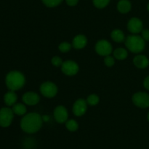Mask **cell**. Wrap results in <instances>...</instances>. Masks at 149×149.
<instances>
[{
	"instance_id": "obj_16",
	"label": "cell",
	"mask_w": 149,
	"mask_h": 149,
	"mask_svg": "<svg viewBox=\"0 0 149 149\" xmlns=\"http://www.w3.org/2000/svg\"><path fill=\"white\" fill-rule=\"evenodd\" d=\"M17 99V96L16 93L13 91H10L5 93L4 96V101L7 106H13L16 103Z\"/></svg>"
},
{
	"instance_id": "obj_3",
	"label": "cell",
	"mask_w": 149,
	"mask_h": 149,
	"mask_svg": "<svg viewBox=\"0 0 149 149\" xmlns=\"http://www.w3.org/2000/svg\"><path fill=\"white\" fill-rule=\"evenodd\" d=\"M125 46L128 51L134 53H139L145 48V40L142 37L137 34L129 35L125 39Z\"/></svg>"
},
{
	"instance_id": "obj_26",
	"label": "cell",
	"mask_w": 149,
	"mask_h": 149,
	"mask_svg": "<svg viewBox=\"0 0 149 149\" xmlns=\"http://www.w3.org/2000/svg\"><path fill=\"white\" fill-rule=\"evenodd\" d=\"M51 63H52V64L53 66H55V67H61L63 64V59L61 58L60 56H54L53 58L51 59Z\"/></svg>"
},
{
	"instance_id": "obj_21",
	"label": "cell",
	"mask_w": 149,
	"mask_h": 149,
	"mask_svg": "<svg viewBox=\"0 0 149 149\" xmlns=\"http://www.w3.org/2000/svg\"><path fill=\"white\" fill-rule=\"evenodd\" d=\"M86 101L87 102V105H91V106H95L100 102V98L97 94L93 93V94H90V96H88Z\"/></svg>"
},
{
	"instance_id": "obj_15",
	"label": "cell",
	"mask_w": 149,
	"mask_h": 149,
	"mask_svg": "<svg viewBox=\"0 0 149 149\" xmlns=\"http://www.w3.org/2000/svg\"><path fill=\"white\" fill-rule=\"evenodd\" d=\"M132 5L129 0H120L117 4V10L119 13L125 14L130 11Z\"/></svg>"
},
{
	"instance_id": "obj_5",
	"label": "cell",
	"mask_w": 149,
	"mask_h": 149,
	"mask_svg": "<svg viewBox=\"0 0 149 149\" xmlns=\"http://www.w3.org/2000/svg\"><path fill=\"white\" fill-rule=\"evenodd\" d=\"M95 50L98 55L104 57L109 56L113 51L111 44L106 39H100L97 41L95 44Z\"/></svg>"
},
{
	"instance_id": "obj_28",
	"label": "cell",
	"mask_w": 149,
	"mask_h": 149,
	"mask_svg": "<svg viewBox=\"0 0 149 149\" xmlns=\"http://www.w3.org/2000/svg\"><path fill=\"white\" fill-rule=\"evenodd\" d=\"M65 2L68 6L71 7H74L77 5L79 2V0H65Z\"/></svg>"
},
{
	"instance_id": "obj_25",
	"label": "cell",
	"mask_w": 149,
	"mask_h": 149,
	"mask_svg": "<svg viewBox=\"0 0 149 149\" xmlns=\"http://www.w3.org/2000/svg\"><path fill=\"white\" fill-rule=\"evenodd\" d=\"M104 64L106 67H111L115 64V58L113 56H111L110 55L107 56L104 58Z\"/></svg>"
},
{
	"instance_id": "obj_14",
	"label": "cell",
	"mask_w": 149,
	"mask_h": 149,
	"mask_svg": "<svg viewBox=\"0 0 149 149\" xmlns=\"http://www.w3.org/2000/svg\"><path fill=\"white\" fill-rule=\"evenodd\" d=\"M133 63L139 69H145L149 65V60L146 56L138 55L134 58Z\"/></svg>"
},
{
	"instance_id": "obj_29",
	"label": "cell",
	"mask_w": 149,
	"mask_h": 149,
	"mask_svg": "<svg viewBox=\"0 0 149 149\" xmlns=\"http://www.w3.org/2000/svg\"><path fill=\"white\" fill-rule=\"evenodd\" d=\"M143 86L147 90L149 91V75L145 78L143 81Z\"/></svg>"
},
{
	"instance_id": "obj_8",
	"label": "cell",
	"mask_w": 149,
	"mask_h": 149,
	"mask_svg": "<svg viewBox=\"0 0 149 149\" xmlns=\"http://www.w3.org/2000/svg\"><path fill=\"white\" fill-rule=\"evenodd\" d=\"M14 118L13 110L8 108H3L0 110V126L7 127L11 124Z\"/></svg>"
},
{
	"instance_id": "obj_13",
	"label": "cell",
	"mask_w": 149,
	"mask_h": 149,
	"mask_svg": "<svg viewBox=\"0 0 149 149\" xmlns=\"http://www.w3.org/2000/svg\"><path fill=\"white\" fill-rule=\"evenodd\" d=\"M87 44V38L83 34H78L73 39L72 47L77 50L84 48Z\"/></svg>"
},
{
	"instance_id": "obj_6",
	"label": "cell",
	"mask_w": 149,
	"mask_h": 149,
	"mask_svg": "<svg viewBox=\"0 0 149 149\" xmlns=\"http://www.w3.org/2000/svg\"><path fill=\"white\" fill-rule=\"evenodd\" d=\"M132 100L134 105L138 108H147L149 107V94L146 92H137L132 96Z\"/></svg>"
},
{
	"instance_id": "obj_11",
	"label": "cell",
	"mask_w": 149,
	"mask_h": 149,
	"mask_svg": "<svg viewBox=\"0 0 149 149\" xmlns=\"http://www.w3.org/2000/svg\"><path fill=\"white\" fill-rule=\"evenodd\" d=\"M22 100H23V103L26 105L33 106V105H36L39 103V102L40 101V97H39V95L36 92L28 91L23 95Z\"/></svg>"
},
{
	"instance_id": "obj_18",
	"label": "cell",
	"mask_w": 149,
	"mask_h": 149,
	"mask_svg": "<svg viewBox=\"0 0 149 149\" xmlns=\"http://www.w3.org/2000/svg\"><path fill=\"white\" fill-rule=\"evenodd\" d=\"M13 110L14 114H16L17 115H25L27 112V108H26V105L23 103H15L13 106Z\"/></svg>"
},
{
	"instance_id": "obj_32",
	"label": "cell",
	"mask_w": 149,
	"mask_h": 149,
	"mask_svg": "<svg viewBox=\"0 0 149 149\" xmlns=\"http://www.w3.org/2000/svg\"><path fill=\"white\" fill-rule=\"evenodd\" d=\"M148 121H149V112H148Z\"/></svg>"
},
{
	"instance_id": "obj_7",
	"label": "cell",
	"mask_w": 149,
	"mask_h": 149,
	"mask_svg": "<svg viewBox=\"0 0 149 149\" xmlns=\"http://www.w3.org/2000/svg\"><path fill=\"white\" fill-rule=\"evenodd\" d=\"M79 67L76 61L68 60L65 61L61 66V71L67 76H74L78 73Z\"/></svg>"
},
{
	"instance_id": "obj_1",
	"label": "cell",
	"mask_w": 149,
	"mask_h": 149,
	"mask_svg": "<svg viewBox=\"0 0 149 149\" xmlns=\"http://www.w3.org/2000/svg\"><path fill=\"white\" fill-rule=\"evenodd\" d=\"M43 124L42 115L36 112H29L23 115L20 121L22 130L28 134H34L37 132Z\"/></svg>"
},
{
	"instance_id": "obj_17",
	"label": "cell",
	"mask_w": 149,
	"mask_h": 149,
	"mask_svg": "<svg viewBox=\"0 0 149 149\" xmlns=\"http://www.w3.org/2000/svg\"><path fill=\"white\" fill-rule=\"evenodd\" d=\"M111 37L114 42L120 43V42H125V36L124 32L120 29H114L112 31L111 33Z\"/></svg>"
},
{
	"instance_id": "obj_22",
	"label": "cell",
	"mask_w": 149,
	"mask_h": 149,
	"mask_svg": "<svg viewBox=\"0 0 149 149\" xmlns=\"http://www.w3.org/2000/svg\"><path fill=\"white\" fill-rule=\"evenodd\" d=\"M43 4L48 7H55L59 5L63 0H42Z\"/></svg>"
},
{
	"instance_id": "obj_24",
	"label": "cell",
	"mask_w": 149,
	"mask_h": 149,
	"mask_svg": "<svg viewBox=\"0 0 149 149\" xmlns=\"http://www.w3.org/2000/svg\"><path fill=\"white\" fill-rule=\"evenodd\" d=\"M72 48V45L70 44L69 42H61V44L58 46V48H59L60 51L62 53H67L70 51Z\"/></svg>"
},
{
	"instance_id": "obj_9",
	"label": "cell",
	"mask_w": 149,
	"mask_h": 149,
	"mask_svg": "<svg viewBox=\"0 0 149 149\" xmlns=\"http://www.w3.org/2000/svg\"><path fill=\"white\" fill-rule=\"evenodd\" d=\"M55 121L59 124H63L68 120V112L66 108L63 105H59L55 108L53 112Z\"/></svg>"
},
{
	"instance_id": "obj_10",
	"label": "cell",
	"mask_w": 149,
	"mask_h": 149,
	"mask_svg": "<svg viewBox=\"0 0 149 149\" xmlns=\"http://www.w3.org/2000/svg\"><path fill=\"white\" fill-rule=\"evenodd\" d=\"M87 110V102L84 99H78L73 105V113L77 116H82L85 114Z\"/></svg>"
},
{
	"instance_id": "obj_31",
	"label": "cell",
	"mask_w": 149,
	"mask_h": 149,
	"mask_svg": "<svg viewBox=\"0 0 149 149\" xmlns=\"http://www.w3.org/2000/svg\"><path fill=\"white\" fill-rule=\"evenodd\" d=\"M147 9H148V11H149V3H148V6H147Z\"/></svg>"
},
{
	"instance_id": "obj_27",
	"label": "cell",
	"mask_w": 149,
	"mask_h": 149,
	"mask_svg": "<svg viewBox=\"0 0 149 149\" xmlns=\"http://www.w3.org/2000/svg\"><path fill=\"white\" fill-rule=\"evenodd\" d=\"M142 37L145 41H149V30L148 29H143Z\"/></svg>"
},
{
	"instance_id": "obj_2",
	"label": "cell",
	"mask_w": 149,
	"mask_h": 149,
	"mask_svg": "<svg viewBox=\"0 0 149 149\" xmlns=\"http://www.w3.org/2000/svg\"><path fill=\"white\" fill-rule=\"evenodd\" d=\"M6 85L10 91L19 90L24 86L26 78L24 74L19 71H11L6 76Z\"/></svg>"
},
{
	"instance_id": "obj_12",
	"label": "cell",
	"mask_w": 149,
	"mask_h": 149,
	"mask_svg": "<svg viewBox=\"0 0 149 149\" xmlns=\"http://www.w3.org/2000/svg\"><path fill=\"white\" fill-rule=\"evenodd\" d=\"M143 23L138 18H132L127 23V29L133 34H138L143 31Z\"/></svg>"
},
{
	"instance_id": "obj_23",
	"label": "cell",
	"mask_w": 149,
	"mask_h": 149,
	"mask_svg": "<svg viewBox=\"0 0 149 149\" xmlns=\"http://www.w3.org/2000/svg\"><path fill=\"white\" fill-rule=\"evenodd\" d=\"M95 7L98 9H103L109 4L110 0H93Z\"/></svg>"
},
{
	"instance_id": "obj_4",
	"label": "cell",
	"mask_w": 149,
	"mask_h": 149,
	"mask_svg": "<svg viewBox=\"0 0 149 149\" xmlns=\"http://www.w3.org/2000/svg\"><path fill=\"white\" fill-rule=\"evenodd\" d=\"M42 96L46 98H53L58 93V87L54 83L46 81L42 83L39 88Z\"/></svg>"
},
{
	"instance_id": "obj_19",
	"label": "cell",
	"mask_w": 149,
	"mask_h": 149,
	"mask_svg": "<svg viewBox=\"0 0 149 149\" xmlns=\"http://www.w3.org/2000/svg\"><path fill=\"white\" fill-rule=\"evenodd\" d=\"M113 57L117 60H125L128 56V52L125 48H119L114 50L113 52Z\"/></svg>"
},
{
	"instance_id": "obj_30",
	"label": "cell",
	"mask_w": 149,
	"mask_h": 149,
	"mask_svg": "<svg viewBox=\"0 0 149 149\" xmlns=\"http://www.w3.org/2000/svg\"><path fill=\"white\" fill-rule=\"evenodd\" d=\"M42 117V120H43V122H45V121H48L49 120V115H45Z\"/></svg>"
},
{
	"instance_id": "obj_20",
	"label": "cell",
	"mask_w": 149,
	"mask_h": 149,
	"mask_svg": "<svg viewBox=\"0 0 149 149\" xmlns=\"http://www.w3.org/2000/svg\"><path fill=\"white\" fill-rule=\"evenodd\" d=\"M65 124V127L69 131H76L79 129V124L74 119H68Z\"/></svg>"
}]
</instances>
